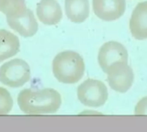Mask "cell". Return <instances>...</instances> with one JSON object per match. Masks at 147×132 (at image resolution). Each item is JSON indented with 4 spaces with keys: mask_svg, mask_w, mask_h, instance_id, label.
Instances as JSON below:
<instances>
[{
    "mask_svg": "<svg viewBox=\"0 0 147 132\" xmlns=\"http://www.w3.org/2000/svg\"><path fill=\"white\" fill-rule=\"evenodd\" d=\"M18 104L25 114L42 115L55 113L61 105V97L54 89H24L18 94Z\"/></svg>",
    "mask_w": 147,
    "mask_h": 132,
    "instance_id": "6da1fadb",
    "label": "cell"
},
{
    "mask_svg": "<svg viewBox=\"0 0 147 132\" xmlns=\"http://www.w3.org/2000/svg\"><path fill=\"white\" fill-rule=\"evenodd\" d=\"M52 70L55 78L62 84L79 82L85 74L83 58L75 51H63L53 60Z\"/></svg>",
    "mask_w": 147,
    "mask_h": 132,
    "instance_id": "7a4b0ae2",
    "label": "cell"
},
{
    "mask_svg": "<svg viewBox=\"0 0 147 132\" xmlns=\"http://www.w3.org/2000/svg\"><path fill=\"white\" fill-rule=\"evenodd\" d=\"M30 80V68L22 59L11 60L0 68V82L11 88H19Z\"/></svg>",
    "mask_w": 147,
    "mask_h": 132,
    "instance_id": "3957f363",
    "label": "cell"
},
{
    "mask_svg": "<svg viewBox=\"0 0 147 132\" xmlns=\"http://www.w3.org/2000/svg\"><path fill=\"white\" fill-rule=\"evenodd\" d=\"M77 97L85 106L99 108L103 106L108 99L107 87L100 80L88 79L79 86Z\"/></svg>",
    "mask_w": 147,
    "mask_h": 132,
    "instance_id": "277c9868",
    "label": "cell"
},
{
    "mask_svg": "<svg viewBox=\"0 0 147 132\" xmlns=\"http://www.w3.org/2000/svg\"><path fill=\"white\" fill-rule=\"evenodd\" d=\"M98 62L105 74L122 64H128V52L125 46L118 42H108L100 48Z\"/></svg>",
    "mask_w": 147,
    "mask_h": 132,
    "instance_id": "5b68a950",
    "label": "cell"
},
{
    "mask_svg": "<svg viewBox=\"0 0 147 132\" xmlns=\"http://www.w3.org/2000/svg\"><path fill=\"white\" fill-rule=\"evenodd\" d=\"M107 82L110 87L120 93L128 92L134 81L132 68L128 64H122L110 69L107 73Z\"/></svg>",
    "mask_w": 147,
    "mask_h": 132,
    "instance_id": "8992f818",
    "label": "cell"
},
{
    "mask_svg": "<svg viewBox=\"0 0 147 132\" xmlns=\"http://www.w3.org/2000/svg\"><path fill=\"white\" fill-rule=\"evenodd\" d=\"M125 0H93L94 14L106 22L120 18L125 11Z\"/></svg>",
    "mask_w": 147,
    "mask_h": 132,
    "instance_id": "52a82bcc",
    "label": "cell"
},
{
    "mask_svg": "<svg viewBox=\"0 0 147 132\" xmlns=\"http://www.w3.org/2000/svg\"><path fill=\"white\" fill-rule=\"evenodd\" d=\"M36 16L44 25H55L62 18V11L56 0H41L36 5Z\"/></svg>",
    "mask_w": 147,
    "mask_h": 132,
    "instance_id": "ba28073f",
    "label": "cell"
},
{
    "mask_svg": "<svg viewBox=\"0 0 147 132\" xmlns=\"http://www.w3.org/2000/svg\"><path fill=\"white\" fill-rule=\"evenodd\" d=\"M6 21L11 29L25 38L34 36L38 30L37 21L32 11L29 9L21 17L17 18H6Z\"/></svg>",
    "mask_w": 147,
    "mask_h": 132,
    "instance_id": "9c48e42d",
    "label": "cell"
},
{
    "mask_svg": "<svg viewBox=\"0 0 147 132\" xmlns=\"http://www.w3.org/2000/svg\"><path fill=\"white\" fill-rule=\"evenodd\" d=\"M130 31L137 40L147 39V1L139 3L130 19Z\"/></svg>",
    "mask_w": 147,
    "mask_h": 132,
    "instance_id": "30bf717a",
    "label": "cell"
},
{
    "mask_svg": "<svg viewBox=\"0 0 147 132\" xmlns=\"http://www.w3.org/2000/svg\"><path fill=\"white\" fill-rule=\"evenodd\" d=\"M89 12L88 0H65V13L72 23H84L88 18Z\"/></svg>",
    "mask_w": 147,
    "mask_h": 132,
    "instance_id": "8fae6325",
    "label": "cell"
},
{
    "mask_svg": "<svg viewBox=\"0 0 147 132\" xmlns=\"http://www.w3.org/2000/svg\"><path fill=\"white\" fill-rule=\"evenodd\" d=\"M19 50L18 37L6 29H0V62L15 56Z\"/></svg>",
    "mask_w": 147,
    "mask_h": 132,
    "instance_id": "7c38bea8",
    "label": "cell"
},
{
    "mask_svg": "<svg viewBox=\"0 0 147 132\" xmlns=\"http://www.w3.org/2000/svg\"><path fill=\"white\" fill-rule=\"evenodd\" d=\"M28 8L25 0H0V11L6 18H17L24 15Z\"/></svg>",
    "mask_w": 147,
    "mask_h": 132,
    "instance_id": "4fadbf2b",
    "label": "cell"
},
{
    "mask_svg": "<svg viewBox=\"0 0 147 132\" xmlns=\"http://www.w3.org/2000/svg\"><path fill=\"white\" fill-rule=\"evenodd\" d=\"M13 107V99L10 92L3 88L0 87V115L8 114Z\"/></svg>",
    "mask_w": 147,
    "mask_h": 132,
    "instance_id": "5bb4252c",
    "label": "cell"
},
{
    "mask_svg": "<svg viewBox=\"0 0 147 132\" xmlns=\"http://www.w3.org/2000/svg\"><path fill=\"white\" fill-rule=\"evenodd\" d=\"M135 115H147V96L141 98L134 108Z\"/></svg>",
    "mask_w": 147,
    "mask_h": 132,
    "instance_id": "9a60e30c",
    "label": "cell"
}]
</instances>
